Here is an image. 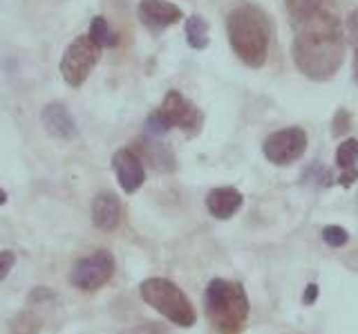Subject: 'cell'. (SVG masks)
<instances>
[{
	"mask_svg": "<svg viewBox=\"0 0 358 334\" xmlns=\"http://www.w3.org/2000/svg\"><path fill=\"white\" fill-rule=\"evenodd\" d=\"M296 27L291 43V59L300 74L311 81H329L345 61V34L338 9L327 7L313 14Z\"/></svg>",
	"mask_w": 358,
	"mask_h": 334,
	"instance_id": "obj_1",
	"label": "cell"
},
{
	"mask_svg": "<svg viewBox=\"0 0 358 334\" xmlns=\"http://www.w3.org/2000/svg\"><path fill=\"white\" fill-rule=\"evenodd\" d=\"M227 36L238 59L249 68H262L271 46V23L255 5H240L227 14Z\"/></svg>",
	"mask_w": 358,
	"mask_h": 334,
	"instance_id": "obj_2",
	"label": "cell"
},
{
	"mask_svg": "<svg viewBox=\"0 0 358 334\" xmlns=\"http://www.w3.org/2000/svg\"><path fill=\"white\" fill-rule=\"evenodd\" d=\"M206 319L217 334H242L249 321V296L227 278H213L204 292Z\"/></svg>",
	"mask_w": 358,
	"mask_h": 334,
	"instance_id": "obj_3",
	"label": "cell"
},
{
	"mask_svg": "<svg viewBox=\"0 0 358 334\" xmlns=\"http://www.w3.org/2000/svg\"><path fill=\"white\" fill-rule=\"evenodd\" d=\"M139 294L152 309H157L179 328H193L197 323L193 303L182 292V287H177L168 278H148L139 285Z\"/></svg>",
	"mask_w": 358,
	"mask_h": 334,
	"instance_id": "obj_4",
	"label": "cell"
},
{
	"mask_svg": "<svg viewBox=\"0 0 358 334\" xmlns=\"http://www.w3.org/2000/svg\"><path fill=\"white\" fill-rule=\"evenodd\" d=\"M101 50L103 48H99L87 34L76 36L70 46H67L61 59V74L65 83L72 88H81L90 76V72L94 70V65L99 63Z\"/></svg>",
	"mask_w": 358,
	"mask_h": 334,
	"instance_id": "obj_5",
	"label": "cell"
},
{
	"mask_svg": "<svg viewBox=\"0 0 358 334\" xmlns=\"http://www.w3.org/2000/svg\"><path fill=\"white\" fill-rule=\"evenodd\" d=\"M115 274V256L108 249H96L85 258L76 260L70 272V283L81 292H96Z\"/></svg>",
	"mask_w": 358,
	"mask_h": 334,
	"instance_id": "obj_6",
	"label": "cell"
},
{
	"mask_svg": "<svg viewBox=\"0 0 358 334\" xmlns=\"http://www.w3.org/2000/svg\"><path fill=\"white\" fill-rule=\"evenodd\" d=\"M305 151H307V132L298 126L275 130L262 144L264 158L275 166H289L298 162L305 155Z\"/></svg>",
	"mask_w": 358,
	"mask_h": 334,
	"instance_id": "obj_7",
	"label": "cell"
},
{
	"mask_svg": "<svg viewBox=\"0 0 358 334\" xmlns=\"http://www.w3.org/2000/svg\"><path fill=\"white\" fill-rule=\"evenodd\" d=\"M159 113L166 117L171 128H179L188 132V135H195L201 128V119H204L199 113V108L193 102H188V99L177 90H171L164 97Z\"/></svg>",
	"mask_w": 358,
	"mask_h": 334,
	"instance_id": "obj_8",
	"label": "cell"
},
{
	"mask_svg": "<svg viewBox=\"0 0 358 334\" xmlns=\"http://www.w3.org/2000/svg\"><path fill=\"white\" fill-rule=\"evenodd\" d=\"M112 169L117 173L119 186L123 188V193H134L139 191L145 182V169L143 160L139 158L132 148H119L112 158Z\"/></svg>",
	"mask_w": 358,
	"mask_h": 334,
	"instance_id": "obj_9",
	"label": "cell"
},
{
	"mask_svg": "<svg viewBox=\"0 0 358 334\" xmlns=\"http://www.w3.org/2000/svg\"><path fill=\"white\" fill-rule=\"evenodd\" d=\"M139 20L150 32H162L171 25H177L184 18L182 9L168 0H141L139 3Z\"/></svg>",
	"mask_w": 358,
	"mask_h": 334,
	"instance_id": "obj_10",
	"label": "cell"
},
{
	"mask_svg": "<svg viewBox=\"0 0 358 334\" xmlns=\"http://www.w3.org/2000/svg\"><path fill=\"white\" fill-rule=\"evenodd\" d=\"M41 121L43 128L48 130V135L54 139L67 141L76 135V124L70 115V110L65 108V104L61 102H52L41 110Z\"/></svg>",
	"mask_w": 358,
	"mask_h": 334,
	"instance_id": "obj_11",
	"label": "cell"
},
{
	"mask_svg": "<svg viewBox=\"0 0 358 334\" xmlns=\"http://www.w3.org/2000/svg\"><path fill=\"white\" fill-rule=\"evenodd\" d=\"M92 222L101 231H115L121 222V202L112 191H99L92 200Z\"/></svg>",
	"mask_w": 358,
	"mask_h": 334,
	"instance_id": "obj_12",
	"label": "cell"
},
{
	"mask_svg": "<svg viewBox=\"0 0 358 334\" xmlns=\"http://www.w3.org/2000/svg\"><path fill=\"white\" fill-rule=\"evenodd\" d=\"M244 204V197L238 188L233 186H220L213 188V191L206 195V209L213 218L217 220H229L233 218Z\"/></svg>",
	"mask_w": 358,
	"mask_h": 334,
	"instance_id": "obj_13",
	"label": "cell"
},
{
	"mask_svg": "<svg viewBox=\"0 0 358 334\" xmlns=\"http://www.w3.org/2000/svg\"><path fill=\"white\" fill-rule=\"evenodd\" d=\"M132 151L141 160H148V164L157 171H166V173L175 171V155L171 153V148H166L159 141H137V148Z\"/></svg>",
	"mask_w": 358,
	"mask_h": 334,
	"instance_id": "obj_14",
	"label": "cell"
},
{
	"mask_svg": "<svg viewBox=\"0 0 358 334\" xmlns=\"http://www.w3.org/2000/svg\"><path fill=\"white\" fill-rule=\"evenodd\" d=\"M334 5H336L334 0H285L291 25H296L300 20H305V18L318 14L327 7H334Z\"/></svg>",
	"mask_w": 358,
	"mask_h": 334,
	"instance_id": "obj_15",
	"label": "cell"
},
{
	"mask_svg": "<svg viewBox=\"0 0 358 334\" xmlns=\"http://www.w3.org/2000/svg\"><path fill=\"white\" fill-rule=\"evenodd\" d=\"M186 41L193 50H204L208 46V23L201 16L193 14L190 18H186Z\"/></svg>",
	"mask_w": 358,
	"mask_h": 334,
	"instance_id": "obj_16",
	"label": "cell"
},
{
	"mask_svg": "<svg viewBox=\"0 0 358 334\" xmlns=\"http://www.w3.org/2000/svg\"><path fill=\"white\" fill-rule=\"evenodd\" d=\"M43 328V319L31 309H22L11 319L9 334H38Z\"/></svg>",
	"mask_w": 358,
	"mask_h": 334,
	"instance_id": "obj_17",
	"label": "cell"
},
{
	"mask_svg": "<svg viewBox=\"0 0 358 334\" xmlns=\"http://www.w3.org/2000/svg\"><path fill=\"white\" fill-rule=\"evenodd\" d=\"M87 36L92 39L99 48H112V46H117V36H115V32L110 29L106 16H94L92 18Z\"/></svg>",
	"mask_w": 358,
	"mask_h": 334,
	"instance_id": "obj_18",
	"label": "cell"
},
{
	"mask_svg": "<svg viewBox=\"0 0 358 334\" xmlns=\"http://www.w3.org/2000/svg\"><path fill=\"white\" fill-rule=\"evenodd\" d=\"M356 162H358V139H345L338 151H336V164L341 169H356Z\"/></svg>",
	"mask_w": 358,
	"mask_h": 334,
	"instance_id": "obj_19",
	"label": "cell"
},
{
	"mask_svg": "<svg viewBox=\"0 0 358 334\" xmlns=\"http://www.w3.org/2000/svg\"><path fill=\"white\" fill-rule=\"evenodd\" d=\"M171 130L173 128L166 121V117L159 113V108H157L155 113H150L148 119H145V132H148V135H152V137H164L166 132H171Z\"/></svg>",
	"mask_w": 358,
	"mask_h": 334,
	"instance_id": "obj_20",
	"label": "cell"
},
{
	"mask_svg": "<svg viewBox=\"0 0 358 334\" xmlns=\"http://www.w3.org/2000/svg\"><path fill=\"white\" fill-rule=\"evenodd\" d=\"M322 240L327 242L329 247L338 249V247H345V244L350 242V233L338 225H329V227L322 229Z\"/></svg>",
	"mask_w": 358,
	"mask_h": 334,
	"instance_id": "obj_21",
	"label": "cell"
},
{
	"mask_svg": "<svg viewBox=\"0 0 358 334\" xmlns=\"http://www.w3.org/2000/svg\"><path fill=\"white\" fill-rule=\"evenodd\" d=\"M350 130H352V115L347 113L345 108H338V110H336L334 119H331V135L334 137H343Z\"/></svg>",
	"mask_w": 358,
	"mask_h": 334,
	"instance_id": "obj_22",
	"label": "cell"
},
{
	"mask_svg": "<svg viewBox=\"0 0 358 334\" xmlns=\"http://www.w3.org/2000/svg\"><path fill=\"white\" fill-rule=\"evenodd\" d=\"M16 265V253L14 251H0V281H5L9 272Z\"/></svg>",
	"mask_w": 358,
	"mask_h": 334,
	"instance_id": "obj_23",
	"label": "cell"
},
{
	"mask_svg": "<svg viewBox=\"0 0 358 334\" xmlns=\"http://www.w3.org/2000/svg\"><path fill=\"white\" fill-rule=\"evenodd\" d=\"M29 300L31 303H52V300H56V294L48 287H34V292L29 294Z\"/></svg>",
	"mask_w": 358,
	"mask_h": 334,
	"instance_id": "obj_24",
	"label": "cell"
},
{
	"mask_svg": "<svg viewBox=\"0 0 358 334\" xmlns=\"http://www.w3.org/2000/svg\"><path fill=\"white\" fill-rule=\"evenodd\" d=\"M347 32H350V41L354 43H358V7L352 12V16L347 18Z\"/></svg>",
	"mask_w": 358,
	"mask_h": 334,
	"instance_id": "obj_25",
	"label": "cell"
},
{
	"mask_svg": "<svg viewBox=\"0 0 358 334\" xmlns=\"http://www.w3.org/2000/svg\"><path fill=\"white\" fill-rule=\"evenodd\" d=\"M338 180H341L343 186H352V184L358 180V171H356V169H345V173L338 177Z\"/></svg>",
	"mask_w": 358,
	"mask_h": 334,
	"instance_id": "obj_26",
	"label": "cell"
},
{
	"mask_svg": "<svg viewBox=\"0 0 358 334\" xmlns=\"http://www.w3.org/2000/svg\"><path fill=\"white\" fill-rule=\"evenodd\" d=\"M126 334H166V332L162 328H157V326H139L134 330H128Z\"/></svg>",
	"mask_w": 358,
	"mask_h": 334,
	"instance_id": "obj_27",
	"label": "cell"
},
{
	"mask_svg": "<svg viewBox=\"0 0 358 334\" xmlns=\"http://www.w3.org/2000/svg\"><path fill=\"white\" fill-rule=\"evenodd\" d=\"M316 298H318V285L311 283V285H307V292H305V298L302 300H305V305H311Z\"/></svg>",
	"mask_w": 358,
	"mask_h": 334,
	"instance_id": "obj_28",
	"label": "cell"
},
{
	"mask_svg": "<svg viewBox=\"0 0 358 334\" xmlns=\"http://www.w3.org/2000/svg\"><path fill=\"white\" fill-rule=\"evenodd\" d=\"M354 81L358 83V43L354 46Z\"/></svg>",
	"mask_w": 358,
	"mask_h": 334,
	"instance_id": "obj_29",
	"label": "cell"
},
{
	"mask_svg": "<svg viewBox=\"0 0 358 334\" xmlns=\"http://www.w3.org/2000/svg\"><path fill=\"white\" fill-rule=\"evenodd\" d=\"M7 202V193L3 191V188H0V207H3Z\"/></svg>",
	"mask_w": 358,
	"mask_h": 334,
	"instance_id": "obj_30",
	"label": "cell"
}]
</instances>
